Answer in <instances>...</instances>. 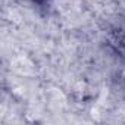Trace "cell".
Segmentation results:
<instances>
[{"label": "cell", "mask_w": 125, "mask_h": 125, "mask_svg": "<svg viewBox=\"0 0 125 125\" xmlns=\"http://www.w3.org/2000/svg\"><path fill=\"white\" fill-rule=\"evenodd\" d=\"M35 2H43V0H35Z\"/></svg>", "instance_id": "6da1fadb"}]
</instances>
